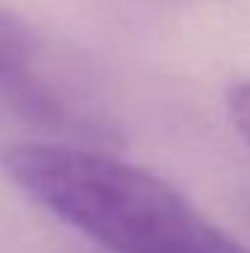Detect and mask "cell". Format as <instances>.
I'll return each instance as SVG.
<instances>
[{
  "mask_svg": "<svg viewBox=\"0 0 250 253\" xmlns=\"http://www.w3.org/2000/svg\"><path fill=\"white\" fill-rule=\"evenodd\" d=\"M6 177L109 253H250L183 191L132 162L50 141L0 150Z\"/></svg>",
  "mask_w": 250,
  "mask_h": 253,
  "instance_id": "6da1fadb",
  "label": "cell"
},
{
  "mask_svg": "<svg viewBox=\"0 0 250 253\" xmlns=\"http://www.w3.org/2000/svg\"><path fill=\"white\" fill-rule=\"evenodd\" d=\"M33 59V36L12 15L0 12V80H15Z\"/></svg>",
  "mask_w": 250,
  "mask_h": 253,
  "instance_id": "7a4b0ae2",
  "label": "cell"
},
{
  "mask_svg": "<svg viewBox=\"0 0 250 253\" xmlns=\"http://www.w3.org/2000/svg\"><path fill=\"white\" fill-rule=\"evenodd\" d=\"M227 112H230V121L236 126V132L250 147V80L227 88Z\"/></svg>",
  "mask_w": 250,
  "mask_h": 253,
  "instance_id": "3957f363",
  "label": "cell"
}]
</instances>
